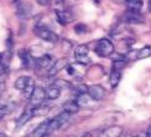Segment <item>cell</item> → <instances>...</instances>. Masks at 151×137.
Returning a JSON list of instances; mask_svg holds the SVG:
<instances>
[{
    "label": "cell",
    "mask_w": 151,
    "mask_h": 137,
    "mask_svg": "<svg viewBox=\"0 0 151 137\" xmlns=\"http://www.w3.org/2000/svg\"><path fill=\"white\" fill-rule=\"evenodd\" d=\"M35 87H36V85H35V81L32 80V78H29L28 77V80H27V83H26V86H25V88H24V94H25V97L27 98H29V96L32 94V92H33V89H35Z\"/></svg>",
    "instance_id": "obj_17"
},
{
    "label": "cell",
    "mask_w": 151,
    "mask_h": 137,
    "mask_svg": "<svg viewBox=\"0 0 151 137\" xmlns=\"http://www.w3.org/2000/svg\"><path fill=\"white\" fill-rule=\"evenodd\" d=\"M65 66V61H55L54 64H53L50 67H49V70H48V76H54L59 72V70H62V67Z\"/></svg>",
    "instance_id": "obj_18"
},
{
    "label": "cell",
    "mask_w": 151,
    "mask_h": 137,
    "mask_svg": "<svg viewBox=\"0 0 151 137\" xmlns=\"http://www.w3.org/2000/svg\"><path fill=\"white\" fill-rule=\"evenodd\" d=\"M75 59L79 64L82 65H87L90 64V58H88V49L86 45L81 44L75 49Z\"/></svg>",
    "instance_id": "obj_4"
},
{
    "label": "cell",
    "mask_w": 151,
    "mask_h": 137,
    "mask_svg": "<svg viewBox=\"0 0 151 137\" xmlns=\"http://www.w3.org/2000/svg\"><path fill=\"white\" fill-rule=\"evenodd\" d=\"M124 20L128 24H141L144 19H142L141 15H139V11L130 10L129 12H127L124 15Z\"/></svg>",
    "instance_id": "obj_7"
},
{
    "label": "cell",
    "mask_w": 151,
    "mask_h": 137,
    "mask_svg": "<svg viewBox=\"0 0 151 137\" xmlns=\"http://www.w3.org/2000/svg\"><path fill=\"white\" fill-rule=\"evenodd\" d=\"M33 32L37 37H40L41 39L43 41H46V42H52V43H57L58 39H59V37L53 32L50 31V29L46 26H43V25H37L35 28H33Z\"/></svg>",
    "instance_id": "obj_1"
},
{
    "label": "cell",
    "mask_w": 151,
    "mask_h": 137,
    "mask_svg": "<svg viewBox=\"0 0 151 137\" xmlns=\"http://www.w3.org/2000/svg\"><path fill=\"white\" fill-rule=\"evenodd\" d=\"M35 108L36 106H33L32 104H29L27 108H26V110L24 111V114L16 120V127H21V126H24L27 121H29L31 120V118L35 115Z\"/></svg>",
    "instance_id": "obj_6"
},
{
    "label": "cell",
    "mask_w": 151,
    "mask_h": 137,
    "mask_svg": "<svg viewBox=\"0 0 151 137\" xmlns=\"http://www.w3.org/2000/svg\"><path fill=\"white\" fill-rule=\"evenodd\" d=\"M55 14H57V17H58V22H59V24L66 25L69 21H71V16L66 11H59V10H57Z\"/></svg>",
    "instance_id": "obj_16"
},
{
    "label": "cell",
    "mask_w": 151,
    "mask_h": 137,
    "mask_svg": "<svg viewBox=\"0 0 151 137\" xmlns=\"http://www.w3.org/2000/svg\"><path fill=\"white\" fill-rule=\"evenodd\" d=\"M5 88H6L5 82H4V81H0V94L5 92Z\"/></svg>",
    "instance_id": "obj_27"
},
{
    "label": "cell",
    "mask_w": 151,
    "mask_h": 137,
    "mask_svg": "<svg viewBox=\"0 0 151 137\" xmlns=\"http://www.w3.org/2000/svg\"><path fill=\"white\" fill-rule=\"evenodd\" d=\"M149 11H151V0H149Z\"/></svg>",
    "instance_id": "obj_32"
},
{
    "label": "cell",
    "mask_w": 151,
    "mask_h": 137,
    "mask_svg": "<svg viewBox=\"0 0 151 137\" xmlns=\"http://www.w3.org/2000/svg\"><path fill=\"white\" fill-rule=\"evenodd\" d=\"M54 63H55L54 58L46 54V55H43L42 58H40L38 60H37V67L38 68H49Z\"/></svg>",
    "instance_id": "obj_10"
},
{
    "label": "cell",
    "mask_w": 151,
    "mask_h": 137,
    "mask_svg": "<svg viewBox=\"0 0 151 137\" xmlns=\"http://www.w3.org/2000/svg\"><path fill=\"white\" fill-rule=\"evenodd\" d=\"M76 104L80 106V108H84V106H87L91 102V97L88 96V93L86 92H80L76 97Z\"/></svg>",
    "instance_id": "obj_13"
},
{
    "label": "cell",
    "mask_w": 151,
    "mask_h": 137,
    "mask_svg": "<svg viewBox=\"0 0 151 137\" xmlns=\"http://www.w3.org/2000/svg\"><path fill=\"white\" fill-rule=\"evenodd\" d=\"M151 54V47L150 45H145L144 48H141L139 51H138V59H144V58H147L149 55Z\"/></svg>",
    "instance_id": "obj_22"
},
{
    "label": "cell",
    "mask_w": 151,
    "mask_h": 137,
    "mask_svg": "<svg viewBox=\"0 0 151 137\" xmlns=\"http://www.w3.org/2000/svg\"><path fill=\"white\" fill-rule=\"evenodd\" d=\"M37 3H38L41 6H47L49 4V0H37Z\"/></svg>",
    "instance_id": "obj_28"
},
{
    "label": "cell",
    "mask_w": 151,
    "mask_h": 137,
    "mask_svg": "<svg viewBox=\"0 0 151 137\" xmlns=\"http://www.w3.org/2000/svg\"><path fill=\"white\" fill-rule=\"evenodd\" d=\"M125 4L128 6V9L139 11L142 7V0H125Z\"/></svg>",
    "instance_id": "obj_19"
},
{
    "label": "cell",
    "mask_w": 151,
    "mask_h": 137,
    "mask_svg": "<svg viewBox=\"0 0 151 137\" xmlns=\"http://www.w3.org/2000/svg\"><path fill=\"white\" fill-rule=\"evenodd\" d=\"M74 29H75V33L82 34V33H86L87 32V26L84 25V24H78L76 26L74 27Z\"/></svg>",
    "instance_id": "obj_24"
},
{
    "label": "cell",
    "mask_w": 151,
    "mask_h": 137,
    "mask_svg": "<svg viewBox=\"0 0 151 137\" xmlns=\"http://www.w3.org/2000/svg\"><path fill=\"white\" fill-rule=\"evenodd\" d=\"M27 80H28L27 76H20V77H17L16 81H15V88L17 91H24L26 83H27Z\"/></svg>",
    "instance_id": "obj_20"
},
{
    "label": "cell",
    "mask_w": 151,
    "mask_h": 137,
    "mask_svg": "<svg viewBox=\"0 0 151 137\" xmlns=\"http://www.w3.org/2000/svg\"><path fill=\"white\" fill-rule=\"evenodd\" d=\"M123 132V127L120 126H111V127H107L106 130H103L101 132L102 136H107V137H118L120 136Z\"/></svg>",
    "instance_id": "obj_11"
},
{
    "label": "cell",
    "mask_w": 151,
    "mask_h": 137,
    "mask_svg": "<svg viewBox=\"0 0 151 137\" xmlns=\"http://www.w3.org/2000/svg\"><path fill=\"white\" fill-rule=\"evenodd\" d=\"M28 99H29V104H32L33 106H40L46 99V89L41 86L35 87L33 92L29 96Z\"/></svg>",
    "instance_id": "obj_3"
},
{
    "label": "cell",
    "mask_w": 151,
    "mask_h": 137,
    "mask_svg": "<svg viewBox=\"0 0 151 137\" xmlns=\"http://www.w3.org/2000/svg\"><path fill=\"white\" fill-rule=\"evenodd\" d=\"M96 53L100 56H104V58L106 56H111L113 53H114V45H113V43L109 39L103 38V39H101L99 43H97Z\"/></svg>",
    "instance_id": "obj_2"
},
{
    "label": "cell",
    "mask_w": 151,
    "mask_h": 137,
    "mask_svg": "<svg viewBox=\"0 0 151 137\" xmlns=\"http://www.w3.org/2000/svg\"><path fill=\"white\" fill-rule=\"evenodd\" d=\"M119 81H120V72L118 68H114L113 67V70L109 75V85L112 88H116L118 85H119Z\"/></svg>",
    "instance_id": "obj_14"
},
{
    "label": "cell",
    "mask_w": 151,
    "mask_h": 137,
    "mask_svg": "<svg viewBox=\"0 0 151 137\" xmlns=\"http://www.w3.org/2000/svg\"><path fill=\"white\" fill-rule=\"evenodd\" d=\"M20 58L22 59V63H24L25 66H28L29 65V61H31V55H29V53L24 50V51H20Z\"/></svg>",
    "instance_id": "obj_23"
},
{
    "label": "cell",
    "mask_w": 151,
    "mask_h": 137,
    "mask_svg": "<svg viewBox=\"0 0 151 137\" xmlns=\"http://www.w3.org/2000/svg\"><path fill=\"white\" fill-rule=\"evenodd\" d=\"M66 71H68V73H69V75H74V72H75L73 66H66Z\"/></svg>",
    "instance_id": "obj_29"
},
{
    "label": "cell",
    "mask_w": 151,
    "mask_h": 137,
    "mask_svg": "<svg viewBox=\"0 0 151 137\" xmlns=\"http://www.w3.org/2000/svg\"><path fill=\"white\" fill-rule=\"evenodd\" d=\"M63 108H64V111L69 113V114H75L78 113L80 106L76 104V102H73V101H68L63 104Z\"/></svg>",
    "instance_id": "obj_15"
},
{
    "label": "cell",
    "mask_w": 151,
    "mask_h": 137,
    "mask_svg": "<svg viewBox=\"0 0 151 137\" xmlns=\"http://www.w3.org/2000/svg\"><path fill=\"white\" fill-rule=\"evenodd\" d=\"M11 47H12V36H9V38H7V41H6V48L10 50Z\"/></svg>",
    "instance_id": "obj_25"
},
{
    "label": "cell",
    "mask_w": 151,
    "mask_h": 137,
    "mask_svg": "<svg viewBox=\"0 0 151 137\" xmlns=\"http://www.w3.org/2000/svg\"><path fill=\"white\" fill-rule=\"evenodd\" d=\"M64 1H65V0H55L57 4H64Z\"/></svg>",
    "instance_id": "obj_30"
},
{
    "label": "cell",
    "mask_w": 151,
    "mask_h": 137,
    "mask_svg": "<svg viewBox=\"0 0 151 137\" xmlns=\"http://www.w3.org/2000/svg\"><path fill=\"white\" fill-rule=\"evenodd\" d=\"M14 104H5V105H1L0 106V120H1L6 114H9L14 110Z\"/></svg>",
    "instance_id": "obj_21"
},
{
    "label": "cell",
    "mask_w": 151,
    "mask_h": 137,
    "mask_svg": "<svg viewBox=\"0 0 151 137\" xmlns=\"http://www.w3.org/2000/svg\"><path fill=\"white\" fill-rule=\"evenodd\" d=\"M87 93H88L90 97H91V99H93V101H102L104 98V96H106V91L100 85H93V86L87 88Z\"/></svg>",
    "instance_id": "obj_5"
},
{
    "label": "cell",
    "mask_w": 151,
    "mask_h": 137,
    "mask_svg": "<svg viewBox=\"0 0 151 137\" xmlns=\"http://www.w3.org/2000/svg\"><path fill=\"white\" fill-rule=\"evenodd\" d=\"M16 14H17L19 19H21L22 21H26L29 17V15H31V6H29L28 4L22 3L17 6V12Z\"/></svg>",
    "instance_id": "obj_8"
},
{
    "label": "cell",
    "mask_w": 151,
    "mask_h": 137,
    "mask_svg": "<svg viewBox=\"0 0 151 137\" xmlns=\"http://www.w3.org/2000/svg\"><path fill=\"white\" fill-rule=\"evenodd\" d=\"M5 71H6V66L4 65V63H3V61H0V75L5 73Z\"/></svg>",
    "instance_id": "obj_26"
},
{
    "label": "cell",
    "mask_w": 151,
    "mask_h": 137,
    "mask_svg": "<svg viewBox=\"0 0 151 137\" xmlns=\"http://www.w3.org/2000/svg\"><path fill=\"white\" fill-rule=\"evenodd\" d=\"M48 124H49V120L43 121L42 124H40L35 128V131L32 132V136L35 137H42V136H46L47 131H48Z\"/></svg>",
    "instance_id": "obj_12"
},
{
    "label": "cell",
    "mask_w": 151,
    "mask_h": 137,
    "mask_svg": "<svg viewBox=\"0 0 151 137\" xmlns=\"http://www.w3.org/2000/svg\"><path fill=\"white\" fill-rule=\"evenodd\" d=\"M147 135H149V136H151V125H150V127H149V130H147Z\"/></svg>",
    "instance_id": "obj_31"
},
{
    "label": "cell",
    "mask_w": 151,
    "mask_h": 137,
    "mask_svg": "<svg viewBox=\"0 0 151 137\" xmlns=\"http://www.w3.org/2000/svg\"><path fill=\"white\" fill-rule=\"evenodd\" d=\"M62 94V89L60 87H58L57 85H50L47 91H46V98H48L49 101H55Z\"/></svg>",
    "instance_id": "obj_9"
}]
</instances>
